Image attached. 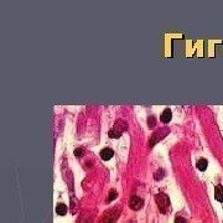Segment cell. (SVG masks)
<instances>
[{"instance_id": "cell-1", "label": "cell", "mask_w": 223, "mask_h": 223, "mask_svg": "<svg viewBox=\"0 0 223 223\" xmlns=\"http://www.w3.org/2000/svg\"><path fill=\"white\" fill-rule=\"evenodd\" d=\"M155 201L159 206V210L161 213H167L170 211V200L167 197V195L165 193H157L155 196Z\"/></svg>"}, {"instance_id": "cell-2", "label": "cell", "mask_w": 223, "mask_h": 223, "mask_svg": "<svg viewBox=\"0 0 223 223\" xmlns=\"http://www.w3.org/2000/svg\"><path fill=\"white\" fill-rule=\"evenodd\" d=\"M126 128H128V124L124 120H118L114 124V126L111 128V130L109 131V136L113 138V139H116V138L121 136V134L126 130Z\"/></svg>"}, {"instance_id": "cell-3", "label": "cell", "mask_w": 223, "mask_h": 223, "mask_svg": "<svg viewBox=\"0 0 223 223\" xmlns=\"http://www.w3.org/2000/svg\"><path fill=\"white\" fill-rule=\"evenodd\" d=\"M169 133H170V129H169V128H164V129H160V130L152 133L151 136H150V141H149L150 148H152L157 141H160L161 139H164Z\"/></svg>"}, {"instance_id": "cell-4", "label": "cell", "mask_w": 223, "mask_h": 223, "mask_svg": "<svg viewBox=\"0 0 223 223\" xmlns=\"http://www.w3.org/2000/svg\"><path fill=\"white\" fill-rule=\"evenodd\" d=\"M143 205H144L143 198H140L139 196H131V198L129 201V206H130L131 210L138 211V210H140L143 207Z\"/></svg>"}, {"instance_id": "cell-5", "label": "cell", "mask_w": 223, "mask_h": 223, "mask_svg": "<svg viewBox=\"0 0 223 223\" xmlns=\"http://www.w3.org/2000/svg\"><path fill=\"white\" fill-rule=\"evenodd\" d=\"M171 118H172V113H171V111H170L169 108H166L165 111H162V114H161V116H160V120H161L164 124H167V123L171 120Z\"/></svg>"}, {"instance_id": "cell-6", "label": "cell", "mask_w": 223, "mask_h": 223, "mask_svg": "<svg viewBox=\"0 0 223 223\" xmlns=\"http://www.w3.org/2000/svg\"><path fill=\"white\" fill-rule=\"evenodd\" d=\"M113 155H114V151L109 149V148H106V149H103L102 151H101V157L103 159V160H111V157H113Z\"/></svg>"}, {"instance_id": "cell-7", "label": "cell", "mask_w": 223, "mask_h": 223, "mask_svg": "<svg viewBox=\"0 0 223 223\" xmlns=\"http://www.w3.org/2000/svg\"><path fill=\"white\" fill-rule=\"evenodd\" d=\"M215 197H216V200L218 202H223V187L221 185L216 186V189H215Z\"/></svg>"}, {"instance_id": "cell-8", "label": "cell", "mask_w": 223, "mask_h": 223, "mask_svg": "<svg viewBox=\"0 0 223 223\" xmlns=\"http://www.w3.org/2000/svg\"><path fill=\"white\" fill-rule=\"evenodd\" d=\"M196 166H197L198 170L205 171V170L207 169V166H208V161H207L206 159H200V160L196 162Z\"/></svg>"}, {"instance_id": "cell-9", "label": "cell", "mask_w": 223, "mask_h": 223, "mask_svg": "<svg viewBox=\"0 0 223 223\" xmlns=\"http://www.w3.org/2000/svg\"><path fill=\"white\" fill-rule=\"evenodd\" d=\"M56 213L60 215V216H65L67 213V206L63 205V203H58L57 207H56Z\"/></svg>"}, {"instance_id": "cell-10", "label": "cell", "mask_w": 223, "mask_h": 223, "mask_svg": "<svg viewBox=\"0 0 223 223\" xmlns=\"http://www.w3.org/2000/svg\"><path fill=\"white\" fill-rule=\"evenodd\" d=\"M115 198H116V191H115V190H111V192H109V195H108V197H107V203L114 201Z\"/></svg>"}, {"instance_id": "cell-11", "label": "cell", "mask_w": 223, "mask_h": 223, "mask_svg": "<svg viewBox=\"0 0 223 223\" xmlns=\"http://www.w3.org/2000/svg\"><path fill=\"white\" fill-rule=\"evenodd\" d=\"M148 125H149V128H154V126L156 125V119H155V116H149V119H148Z\"/></svg>"}, {"instance_id": "cell-12", "label": "cell", "mask_w": 223, "mask_h": 223, "mask_svg": "<svg viewBox=\"0 0 223 223\" xmlns=\"http://www.w3.org/2000/svg\"><path fill=\"white\" fill-rule=\"evenodd\" d=\"M83 152H84L83 149H76V150H75V155L78 156V157H81V156L83 155Z\"/></svg>"}, {"instance_id": "cell-13", "label": "cell", "mask_w": 223, "mask_h": 223, "mask_svg": "<svg viewBox=\"0 0 223 223\" xmlns=\"http://www.w3.org/2000/svg\"><path fill=\"white\" fill-rule=\"evenodd\" d=\"M175 223H189L184 217H176L175 218Z\"/></svg>"}]
</instances>
